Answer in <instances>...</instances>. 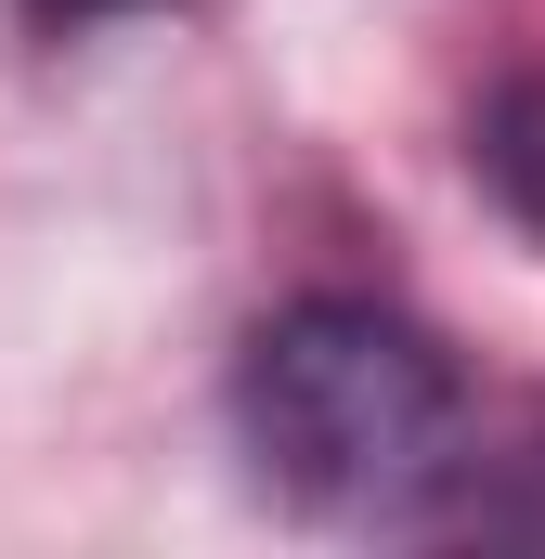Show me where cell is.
Wrapping results in <instances>:
<instances>
[{"label": "cell", "instance_id": "1", "mask_svg": "<svg viewBox=\"0 0 545 559\" xmlns=\"http://www.w3.org/2000/svg\"><path fill=\"white\" fill-rule=\"evenodd\" d=\"M234 429L286 508L312 521H415L428 481H455L468 455V378L441 365V338L377 312V299H299L272 312L234 365Z\"/></svg>", "mask_w": 545, "mask_h": 559}, {"label": "cell", "instance_id": "2", "mask_svg": "<svg viewBox=\"0 0 545 559\" xmlns=\"http://www.w3.org/2000/svg\"><path fill=\"white\" fill-rule=\"evenodd\" d=\"M481 182H494V195L545 235V79L494 92V118H481Z\"/></svg>", "mask_w": 545, "mask_h": 559}, {"label": "cell", "instance_id": "3", "mask_svg": "<svg viewBox=\"0 0 545 559\" xmlns=\"http://www.w3.org/2000/svg\"><path fill=\"white\" fill-rule=\"evenodd\" d=\"M105 13H143V0H26L39 39H78V26H105Z\"/></svg>", "mask_w": 545, "mask_h": 559}]
</instances>
